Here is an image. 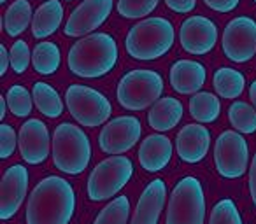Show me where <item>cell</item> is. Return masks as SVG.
<instances>
[{
  "instance_id": "cell-1",
  "label": "cell",
  "mask_w": 256,
  "mask_h": 224,
  "mask_svg": "<svg viewBox=\"0 0 256 224\" xmlns=\"http://www.w3.org/2000/svg\"><path fill=\"white\" fill-rule=\"evenodd\" d=\"M76 210V193L64 177L50 175L34 188L26 205V224H68Z\"/></svg>"
},
{
  "instance_id": "cell-2",
  "label": "cell",
  "mask_w": 256,
  "mask_h": 224,
  "mask_svg": "<svg viewBox=\"0 0 256 224\" xmlns=\"http://www.w3.org/2000/svg\"><path fill=\"white\" fill-rule=\"evenodd\" d=\"M68 70L82 79L107 75L118 63V44L109 33H92L79 39L68 51Z\"/></svg>"
},
{
  "instance_id": "cell-3",
  "label": "cell",
  "mask_w": 256,
  "mask_h": 224,
  "mask_svg": "<svg viewBox=\"0 0 256 224\" xmlns=\"http://www.w3.org/2000/svg\"><path fill=\"white\" fill-rule=\"evenodd\" d=\"M176 30L165 18H146L130 28L124 40L126 53L140 61L162 58L174 46Z\"/></svg>"
},
{
  "instance_id": "cell-4",
  "label": "cell",
  "mask_w": 256,
  "mask_h": 224,
  "mask_svg": "<svg viewBox=\"0 0 256 224\" xmlns=\"http://www.w3.org/2000/svg\"><path fill=\"white\" fill-rule=\"evenodd\" d=\"M92 160V144L84 132L72 123H62L53 133V163L67 175H79Z\"/></svg>"
},
{
  "instance_id": "cell-5",
  "label": "cell",
  "mask_w": 256,
  "mask_h": 224,
  "mask_svg": "<svg viewBox=\"0 0 256 224\" xmlns=\"http://www.w3.org/2000/svg\"><path fill=\"white\" fill-rule=\"evenodd\" d=\"M164 93V79L150 68H137L124 74L118 84V102L126 110L153 107Z\"/></svg>"
},
{
  "instance_id": "cell-6",
  "label": "cell",
  "mask_w": 256,
  "mask_h": 224,
  "mask_svg": "<svg viewBox=\"0 0 256 224\" xmlns=\"http://www.w3.org/2000/svg\"><path fill=\"white\" fill-rule=\"evenodd\" d=\"M206 196L196 177H182L172 189L165 224H204Z\"/></svg>"
},
{
  "instance_id": "cell-7",
  "label": "cell",
  "mask_w": 256,
  "mask_h": 224,
  "mask_svg": "<svg viewBox=\"0 0 256 224\" xmlns=\"http://www.w3.org/2000/svg\"><path fill=\"white\" fill-rule=\"evenodd\" d=\"M134 175V163L126 156H110L100 161L88 177V196L93 202L112 198Z\"/></svg>"
},
{
  "instance_id": "cell-8",
  "label": "cell",
  "mask_w": 256,
  "mask_h": 224,
  "mask_svg": "<svg viewBox=\"0 0 256 224\" xmlns=\"http://www.w3.org/2000/svg\"><path fill=\"white\" fill-rule=\"evenodd\" d=\"M65 103L70 116L82 126L95 128L110 118L112 107L100 91L82 84H72L65 93Z\"/></svg>"
},
{
  "instance_id": "cell-9",
  "label": "cell",
  "mask_w": 256,
  "mask_h": 224,
  "mask_svg": "<svg viewBox=\"0 0 256 224\" xmlns=\"http://www.w3.org/2000/svg\"><path fill=\"white\" fill-rule=\"evenodd\" d=\"M214 163L224 179H238L249 165V149L246 139L238 132H223L214 144Z\"/></svg>"
},
{
  "instance_id": "cell-10",
  "label": "cell",
  "mask_w": 256,
  "mask_h": 224,
  "mask_svg": "<svg viewBox=\"0 0 256 224\" xmlns=\"http://www.w3.org/2000/svg\"><path fill=\"white\" fill-rule=\"evenodd\" d=\"M223 53L235 63H246L256 54V21L249 16L234 18L223 32Z\"/></svg>"
},
{
  "instance_id": "cell-11",
  "label": "cell",
  "mask_w": 256,
  "mask_h": 224,
  "mask_svg": "<svg viewBox=\"0 0 256 224\" xmlns=\"http://www.w3.org/2000/svg\"><path fill=\"white\" fill-rule=\"evenodd\" d=\"M142 126L134 116H120L109 121L98 135V146L106 154H121L130 151L140 139Z\"/></svg>"
},
{
  "instance_id": "cell-12",
  "label": "cell",
  "mask_w": 256,
  "mask_h": 224,
  "mask_svg": "<svg viewBox=\"0 0 256 224\" xmlns=\"http://www.w3.org/2000/svg\"><path fill=\"white\" fill-rule=\"evenodd\" d=\"M112 11V0H84L72 11L70 18L65 23L64 33L67 37L92 35L98 26L106 23Z\"/></svg>"
},
{
  "instance_id": "cell-13",
  "label": "cell",
  "mask_w": 256,
  "mask_h": 224,
  "mask_svg": "<svg viewBox=\"0 0 256 224\" xmlns=\"http://www.w3.org/2000/svg\"><path fill=\"white\" fill-rule=\"evenodd\" d=\"M179 40L186 53L207 54L218 42V26L206 16H190L179 30Z\"/></svg>"
},
{
  "instance_id": "cell-14",
  "label": "cell",
  "mask_w": 256,
  "mask_h": 224,
  "mask_svg": "<svg viewBox=\"0 0 256 224\" xmlns=\"http://www.w3.org/2000/svg\"><path fill=\"white\" fill-rule=\"evenodd\" d=\"M28 191V170L23 165H12L6 170L0 184V219L9 221L20 207Z\"/></svg>"
},
{
  "instance_id": "cell-15",
  "label": "cell",
  "mask_w": 256,
  "mask_h": 224,
  "mask_svg": "<svg viewBox=\"0 0 256 224\" xmlns=\"http://www.w3.org/2000/svg\"><path fill=\"white\" fill-rule=\"evenodd\" d=\"M20 153L28 165H40L48 160L51 151V139L48 126L40 119H28L22 125L18 135Z\"/></svg>"
},
{
  "instance_id": "cell-16",
  "label": "cell",
  "mask_w": 256,
  "mask_h": 224,
  "mask_svg": "<svg viewBox=\"0 0 256 224\" xmlns=\"http://www.w3.org/2000/svg\"><path fill=\"white\" fill-rule=\"evenodd\" d=\"M210 133L202 125H186L178 133L176 149L184 163H200L209 153Z\"/></svg>"
},
{
  "instance_id": "cell-17",
  "label": "cell",
  "mask_w": 256,
  "mask_h": 224,
  "mask_svg": "<svg viewBox=\"0 0 256 224\" xmlns=\"http://www.w3.org/2000/svg\"><path fill=\"white\" fill-rule=\"evenodd\" d=\"M167 198V188L162 179H154L146 186L136 207L130 224H158Z\"/></svg>"
},
{
  "instance_id": "cell-18",
  "label": "cell",
  "mask_w": 256,
  "mask_h": 224,
  "mask_svg": "<svg viewBox=\"0 0 256 224\" xmlns=\"http://www.w3.org/2000/svg\"><path fill=\"white\" fill-rule=\"evenodd\" d=\"M206 67L193 60H179L170 68V84L181 95H196L206 84Z\"/></svg>"
},
{
  "instance_id": "cell-19",
  "label": "cell",
  "mask_w": 256,
  "mask_h": 224,
  "mask_svg": "<svg viewBox=\"0 0 256 224\" xmlns=\"http://www.w3.org/2000/svg\"><path fill=\"white\" fill-rule=\"evenodd\" d=\"M172 160V142L168 137L154 133L142 140L139 149V163L146 172H160Z\"/></svg>"
},
{
  "instance_id": "cell-20",
  "label": "cell",
  "mask_w": 256,
  "mask_h": 224,
  "mask_svg": "<svg viewBox=\"0 0 256 224\" xmlns=\"http://www.w3.org/2000/svg\"><path fill=\"white\" fill-rule=\"evenodd\" d=\"M182 103L174 96L160 98L148 112V123L156 132H168L182 119Z\"/></svg>"
},
{
  "instance_id": "cell-21",
  "label": "cell",
  "mask_w": 256,
  "mask_h": 224,
  "mask_svg": "<svg viewBox=\"0 0 256 224\" xmlns=\"http://www.w3.org/2000/svg\"><path fill=\"white\" fill-rule=\"evenodd\" d=\"M62 19H64V5H62L60 0H48V2H44L34 12V37L36 39H46V37L53 35L60 28Z\"/></svg>"
},
{
  "instance_id": "cell-22",
  "label": "cell",
  "mask_w": 256,
  "mask_h": 224,
  "mask_svg": "<svg viewBox=\"0 0 256 224\" xmlns=\"http://www.w3.org/2000/svg\"><path fill=\"white\" fill-rule=\"evenodd\" d=\"M32 5L28 0H14L4 14V26L8 35L18 37L28 28L30 21H34Z\"/></svg>"
},
{
  "instance_id": "cell-23",
  "label": "cell",
  "mask_w": 256,
  "mask_h": 224,
  "mask_svg": "<svg viewBox=\"0 0 256 224\" xmlns=\"http://www.w3.org/2000/svg\"><path fill=\"white\" fill-rule=\"evenodd\" d=\"M34 103L39 109V112H42L46 118H60L64 112V102H62L60 95L56 93V89L51 88L46 82H36L32 89Z\"/></svg>"
},
{
  "instance_id": "cell-24",
  "label": "cell",
  "mask_w": 256,
  "mask_h": 224,
  "mask_svg": "<svg viewBox=\"0 0 256 224\" xmlns=\"http://www.w3.org/2000/svg\"><path fill=\"white\" fill-rule=\"evenodd\" d=\"M221 103L216 95L200 91L190 98V114L198 123H214L220 118Z\"/></svg>"
},
{
  "instance_id": "cell-25",
  "label": "cell",
  "mask_w": 256,
  "mask_h": 224,
  "mask_svg": "<svg viewBox=\"0 0 256 224\" xmlns=\"http://www.w3.org/2000/svg\"><path fill=\"white\" fill-rule=\"evenodd\" d=\"M212 82L216 93L220 96H223V98H237V96L242 95L246 86L244 75L230 67L218 68L216 74H214Z\"/></svg>"
},
{
  "instance_id": "cell-26",
  "label": "cell",
  "mask_w": 256,
  "mask_h": 224,
  "mask_svg": "<svg viewBox=\"0 0 256 224\" xmlns=\"http://www.w3.org/2000/svg\"><path fill=\"white\" fill-rule=\"evenodd\" d=\"M32 63L36 72L42 75H51L60 68L62 63V53L60 47L54 42H39L34 47L32 53Z\"/></svg>"
},
{
  "instance_id": "cell-27",
  "label": "cell",
  "mask_w": 256,
  "mask_h": 224,
  "mask_svg": "<svg viewBox=\"0 0 256 224\" xmlns=\"http://www.w3.org/2000/svg\"><path fill=\"white\" fill-rule=\"evenodd\" d=\"M228 119L238 133L251 135L256 132V109L246 102H234L228 109Z\"/></svg>"
},
{
  "instance_id": "cell-28",
  "label": "cell",
  "mask_w": 256,
  "mask_h": 224,
  "mask_svg": "<svg viewBox=\"0 0 256 224\" xmlns=\"http://www.w3.org/2000/svg\"><path fill=\"white\" fill-rule=\"evenodd\" d=\"M128 216H130V200L126 196H118L100 210L93 224H126Z\"/></svg>"
},
{
  "instance_id": "cell-29",
  "label": "cell",
  "mask_w": 256,
  "mask_h": 224,
  "mask_svg": "<svg viewBox=\"0 0 256 224\" xmlns=\"http://www.w3.org/2000/svg\"><path fill=\"white\" fill-rule=\"evenodd\" d=\"M32 100L34 96L28 93V89L20 84L11 86L8 95H6V102H8L9 110L16 118H26L32 112Z\"/></svg>"
},
{
  "instance_id": "cell-30",
  "label": "cell",
  "mask_w": 256,
  "mask_h": 224,
  "mask_svg": "<svg viewBox=\"0 0 256 224\" xmlns=\"http://www.w3.org/2000/svg\"><path fill=\"white\" fill-rule=\"evenodd\" d=\"M160 0H118V12L126 19H140L158 7Z\"/></svg>"
},
{
  "instance_id": "cell-31",
  "label": "cell",
  "mask_w": 256,
  "mask_h": 224,
  "mask_svg": "<svg viewBox=\"0 0 256 224\" xmlns=\"http://www.w3.org/2000/svg\"><path fill=\"white\" fill-rule=\"evenodd\" d=\"M209 224H242V217L238 214L237 205L228 198L218 202L210 210Z\"/></svg>"
},
{
  "instance_id": "cell-32",
  "label": "cell",
  "mask_w": 256,
  "mask_h": 224,
  "mask_svg": "<svg viewBox=\"0 0 256 224\" xmlns=\"http://www.w3.org/2000/svg\"><path fill=\"white\" fill-rule=\"evenodd\" d=\"M9 58H11V67L16 74H23V72L28 68L30 58H32V53L28 49V44L25 40H16L12 44L11 51H9Z\"/></svg>"
},
{
  "instance_id": "cell-33",
  "label": "cell",
  "mask_w": 256,
  "mask_h": 224,
  "mask_svg": "<svg viewBox=\"0 0 256 224\" xmlns=\"http://www.w3.org/2000/svg\"><path fill=\"white\" fill-rule=\"evenodd\" d=\"M16 132L12 126L9 125H2L0 126V158L2 160H8L9 156H12L16 149Z\"/></svg>"
},
{
  "instance_id": "cell-34",
  "label": "cell",
  "mask_w": 256,
  "mask_h": 224,
  "mask_svg": "<svg viewBox=\"0 0 256 224\" xmlns=\"http://www.w3.org/2000/svg\"><path fill=\"white\" fill-rule=\"evenodd\" d=\"M240 0H204V4L216 12H232Z\"/></svg>"
},
{
  "instance_id": "cell-35",
  "label": "cell",
  "mask_w": 256,
  "mask_h": 224,
  "mask_svg": "<svg viewBox=\"0 0 256 224\" xmlns=\"http://www.w3.org/2000/svg\"><path fill=\"white\" fill-rule=\"evenodd\" d=\"M165 4L170 11L179 12V14H186L192 12L196 5V0H165Z\"/></svg>"
},
{
  "instance_id": "cell-36",
  "label": "cell",
  "mask_w": 256,
  "mask_h": 224,
  "mask_svg": "<svg viewBox=\"0 0 256 224\" xmlns=\"http://www.w3.org/2000/svg\"><path fill=\"white\" fill-rule=\"evenodd\" d=\"M249 191H251L252 202L256 205V154L252 156V163L249 168Z\"/></svg>"
},
{
  "instance_id": "cell-37",
  "label": "cell",
  "mask_w": 256,
  "mask_h": 224,
  "mask_svg": "<svg viewBox=\"0 0 256 224\" xmlns=\"http://www.w3.org/2000/svg\"><path fill=\"white\" fill-rule=\"evenodd\" d=\"M9 65H11V58H9V51L6 46H0V75H6Z\"/></svg>"
},
{
  "instance_id": "cell-38",
  "label": "cell",
  "mask_w": 256,
  "mask_h": 224,
  "mask_svg": "<svg viewBox=\"0 0 256 224\" xmlns=\"http://www.w3.org/2000/svg\"><path fill=\"white\" fill-rule=\"evenodd\" d=\"M249 98H251L252 105H254V109H256V81L249 86Z\"/></svg>"
},
{
  "instance_id": "cell-39",
  "label": "cell",
  "mask_w": 256,
  "mask_h": 224,
  "mask_svg": "<svg viewBox=\"0 0 256 224\" xmlns=\"http://www.w3.org/2000/svg\"><path fill=\"white\" fill-rule=\"evenodd\" d=\"M8 102H6V98H0V119L6 118V110H8Z\"/></svg>"
},
{
  "instance_id": "cell-40",
  "label": "cell",
  "mask_w": 256,
  "mask_h": 224,
  "mask_svg": "<svg viewBox=\"0 0 256 224\" xmlns=\"http://www.w3.org/2000/svg\"><path fill=\"white\" fill-rule=\"evenodd\" d=\"M0 2H6V0H0Z\"/></svg>"
},
{
  "instance_id": "cell-41",
  "label": "cell",
  "mask_w": 256,
  "mask_h": 224,
  "mask_svg": "<svg viewBox=\"0 0 256 224\" xmlns=\"http://www.w3.org/2000/svg\"><path fill=\"white\" fill-rule=\"evenodd\" d=\"M67 2H72V0H67Z\"/></svg>"
},
{
  "instance_id": "cell-42",
  "label": "cell",
  "mask_w": 256,
  "mask_h": 224,
  "mask_svg": "<svg viewBox=\"0 0 256 224\" xmlns=\"http://www.w3.org/2000/svg\"><path fill=\"white\" fill-rule=\"evenodd\" d=\"M254 2H256V0H254Z\"/></svg>"
}]
</instances>
